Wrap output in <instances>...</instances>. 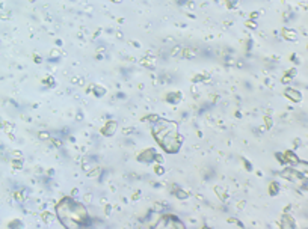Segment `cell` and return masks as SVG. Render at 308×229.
Segmentation results:
<instances>
[{"label":"cell","instance_id":"6da1fadb","mask_svg":"<svg viewBox=\"0 0 308 229\" xmlns=\"http://www.w3.org/2000/svg\"><path fill=\"white\" fill-rule=\"evenodd\" d=\"M58 216H59V220L67 228H77L80 225H85L88 214L82 204H77L69 197H65L58 205Z\"/></svg>","mask_w":308,"mask_h":229},{"label":"cell","instance_id":"277c9868","mask_svg":"<svg viewBox=\"0 0 308 229\" xmlns=\"http://www.w3.org/2000/svg\"><path fill=\"white\" fill-rule=\"evenodd\" d=\"M275 188H276V186H275V184H272V187H270V192H272V195H274V192H275Z\"/></svg>","mask_w":308,"mask_h":229},{"label":"cell","instance_id":"3957f363","mask_svg":"<svg viewBox=\"0 0 308 229\" xmlns=\"http://www.w3.org/2000/svg\"><path fill=\"white\" fill-rule=\"evenodd\" d=\"M287 95H290V98L295 100V101H299L300 100V93L296 92V91H287Z\"/></svg>","mask_w":308,"mask_h":229},{"label":"cell","instance_id":"7a4b0ae2","mask_svg":"<svg viewBox=\"0 0 308 229\" xmlns=\"http://www.w3.org/2000/svg\"><path fill=\"white\" fill-rule=\"evenodd\" d=\"M154 137L168 152H177L180 149V137L177 134V125L162 122L157 128H154Z\"/></svg>","mask_w":308,"mask_h":229}]
</instances>
